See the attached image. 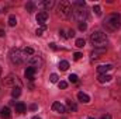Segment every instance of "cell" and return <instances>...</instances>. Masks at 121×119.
Instances as JSON below:
<instances>
[{
	"label": "cell",
	"mask_w": 121,
	"mask_h": 119,
	"mask_svg": "<svg viewBox=\"0 0 121 119\" xmlns=\"http://www.w3.org/2000/svg\"><path fill=\"white\" fill-rule=\"evenodd\" d=\"M52 109H54L55 112H58V114H65V112H66L65 105L60 104V102H54V104H52Z\"/></svg>",
	"instance_id": "obj_10"
},
{
	"label": "cell",
	"mask_w": 121,
	"mask_h": 119,
	"mask_svg": "<svg viewBox=\"0 0 121 119\" xmlns=\"http://www.w3.org/2000/svg\"><path fill=\"white\" fill-rule=\"evenodd\" d=\"M78 99L82 101V102H85V104H89L90 102V97L87 94H85V92H79L78 94Z\"/></svg>",
	"instance_id": "obj_13"
},
{
	"label": "cell",
	"mask_w": 121,
	"mask_h": 119,
	"mask_svg": "<svg viewBox=\"0 0 121 119\" xmlns=\"http://www.w3.org/2000/svg\"><path fill=\"white\" fill-rule=\"evenodd\" d=\"M73 4H75V6H78V7H82V8H83V7L86 6V3H85L83 0H78V1H75Z\"/></svg>",
	"instance_id": "obj_25"
},
{
	"label": "cell",
	"mask_w": 121,
	"mask_h": 119,
	"mask_svg": "<svg viewBox=\"0 0 121 119\" xmlns=\"http://www.w3.org/2000/svg\"><path fill=\"white\" fill-rule=\"evenodd\" d=\"M68 107H69V109H70V111H76V109H78L76 104H75V102H72V101H68Z\"/></svg>",
	"instance_id": "obj_23"
},
{
	"label": "cell",
	"mask_w": 121,
	"mask_h": 119,
	"mask_svg": "<svg viewBox=\"0 0 121 119\" xmlns=\"http://www.w3.org/2000/svg\"><path fill=\"white\" fill-rule=\"evenodd\" d=\"M3 35H4V31H1V30H0V36H3Z\"/></svg>",
	"instance_id": "obj_37"
},
{
	"label": "cell",
	"mask_w": 121,
	"mask_h": 119,
	"mask_svg": "<svg viewBox=\"0 0 121 119\" xmlns=\"http://www.w3.org/2000/svg\"><path fill=\"white\" fill-rule=\"evenodd\" d=\"M41 6H42L45 10H49V8L54 6V1H52V0H45V1H42V3H41Z\"/></svg>",
	"instance_id": "obj_16"
},
{
	"label": "cell",
	"mask_w": 121,
	"mask_h": 119,
	"mask_svg": "<svg viewBox=\"0 0 121 119\" xmlns=\"http://www.w3.org/2000/svg\"><path fill=\"white\" fill-rule=\"evenodd\" d=\"M111 79H113V77H111V76H108V74H99V77H97L99 83H108Z\"/></svg>",
	"instance_id": "obj_15"
},
{
	"label": "cell",
	"mask_w": 121,
	"mask_h": 119,
	"mask_svg": "<svg viewBox=\"0 0 121 119\" xmlns=\"http://www.w3.org/2000/svg\"><path fill=\"white\" fill-rule=\"evenodd\" d=\"M0 74H1V67H0Z\"/></svg>",
	"instance_id": "obj_39"
},
{
	"label": "cell",
	"mask_w": 121,
	"mask_h": 119,
	"mask_svg": "<svg viewBox=\"0 0 121 119\" xmlns=\"http://www.w3.org/2000/svg\"><path fill=\"white\" fill-rule=\"evenodd\" d=\"M49 48H51V49H54V51H56V49H58V48H56V45H55L54 42H51V44H49Z\"/></svg>",
	"instance_id": "obj_33"
},
{
	"label": "cell",
	"mask_w": 121,
	"mask_h": 119,
	"mask_svg": "<svg viewBox=\"0 0 121 119\" xmlns=\"http://www.w3.org/2000/svg\"><path fill=\"white\" fill-rule=\"evenodd\" d=\"M90 44L94 48H100V49H104L106 45L108 44V39H107V35L101 31H94L90 35Z\"/></svg>",
	"instance_id": "obj_1"
},
{
	"label": "cell",
	"mask_w": 121,
	"mask_h": 119,
	"mask_svg": "<svg viewBox=\"0 0 121 119\" xmlns=\"http://www.w3.org/2000/svg\"><path fill=\"white\" fill-rule=\"evenodd\" d=\"M59 69L62 70V71L68 70V69H69V62H66V60H62V62H59Z\"/></svg>",
	"instance_id": "obj_17"
},
{
	"label": "cell",
	"mask_w": 121,
	"mask_h": 119,
	"mask_svg": "<svg viewBox=\"0 0 121 119\" xmlns=\"http://www.w3.org/2000/svg\"><path fill=\"white\" fill-rule=\"evenodd\" d=\"M111 69H113L111 64H101V66L97 67V73H99V74H106V73L110 71Z\"/></svg>",
	"instance_id": "obj_11"
},
{
	"label": "cell",
	"mask_w": 121,
	"mask_h": 119,
	"mask_svg": "<svg viewBox=\"0 0 121 119\" xmlns=\"http://www.w3.org/2000/svg\"><path fill=\"white\" fill-rule=\"evenodd\" d=\"M68 79H69L70 83H78V76H76V74H70Z\"/></svg>",
	"instance_id": "obj_26"
},
{
	"label": "cell",
	"mask_w": 121,
	"mask_h": 119,
	"mask_svg": "<svg viewBox=\"0 0 121 119\" xmlns=\"http://www.w3.org/2000/svg\"><path fill=\"white\" fill-rule=\"evenodd\" d=\"M72 11H73V8H72L69 1L63 0V1L59 3V6H58V16L60 18H69L72 16Z\"/></svg>",
	"instance_id": "obj_3"
},
{
	"label": "cell",
	"mask_w": 121,
	"mask_h": 119,
	"mask_svg": "<svg viewBox=\"0 0 121 119\" xmlns=\"http://www.w3.org/2000/svg\"><path fill=\"white\" fill-rule=\"evenodd\" d=\"M16 24H17L16 16H10V17H9V25H10V27H16Z\"/></svg>",
	"instance_id": "obj_19"
},
{
	"label": "cell",
	"mask_w": 121,
	"mask_h": 119,
	"mask_svg": "<svg viewBox=\"0 0 121 119\" xmlns=\"http://www.w3.org/2000/svg\"><path fill=\"white\" fill-rule=\"evenodd\" d=\"M72 13H73V18H75L76 21L85 23V20H86V17H87V11H85L83 8H76V10H73Z\"/></svg>",
	"instance_id": "obj_6"
},
{
	"label": "cell",
	"mask_w": 121,
	"mask_h": 119,
	"mask_svg": "<svg viewBox=\"0 0 121 119\" xmlns=\"http://www.w3.org/2000/svg\"><path fill=\"white\" fill-rule=\"evenodd\" d=\"M20 94H21V87H16V88H13V91H11V97H14V98L20 97Z\"/></svg>",
	"instance_id": "obj_18"
},
{
	"label": "cell",
	"mask_w": 121,
	"mask_h": 119,
	"mask_svg": "<svg viewBox=\"0 0 121 119\" xmlns=\"http://www.w3.org/2000/svg\"><path fill=\"white\" fill-rule=\"evenodd\" d=\"M68 36H69V38H73V36H75V31L69 30V31H68Z\"/></svg>",
	"instance_id": "obj_32"
},
{
	"label": "cell",
	"mask_w": 121,
	"mask_h": 119,
	"mask_svg": "<svg viewBox=\"0 0 121 119\" xmlns=\"http://www.w3.org/2000/svg\"><path fill=\"white\" fill-rule=\"evenodd\" d=\"M30 108H31V111H35V109H37V105H35V104H32Z\"/></svg>",
	"instance_id": "obj_36"
},
{
	"label": "cell",
	"mask_w": 121,
	"mask_h": 119,
	"mask_svg": "<svg viewBox=\"0 0 121 119\" xmlns=\"http://www.w3.org/2000/svg\"><path fill=\"white\" fill-rule=\"evenodd\" d=\"M14 109H16L17 114H24V112H26V104H23V102H17V104L14 105Z\"/></svg>",
	"instance_id": "obj_14"
},
{
	"label": "cell",
	"mask_w": 121,
	"mask_h": 119,
	"mask_svg": "<svg viewBox=\"0 0 121 119\" xmlns=\"http://www.w3.org/2000/svg\"><path fill=\"white\" fill-rule=\"evenodd\" d=\"M45 30H47V24H45V25H41V28H38V30L35 31V34H37L38 36H41V35H42V32H44Z\"/></svg>",
	"instance_id": "obj_22"
},
{
	"label": "cell",
	"mask_w": 121,
	"mask_h": 119,
	"mask_svg": "<svg viewBox=\"0 0 121 119\" xmlns=\"http://www.w3.org/2000/svg\"><path fill=\"white\" fill-rule=\"evenodd\" d=\"M31 119H41V118H39V116H32Z\"/></svg>",
	"instance_id": "obj_38"
},
{
	"label": "cell",
	"mask_w": 121,
	"mask_h": 119,
	"mask_svg": "<svg viewBox=\"0 0 121 119\" xmlns=\"http://www.w3.org/2000/svg\"><path fill=\"white\" fill-rule=\"evenodd\" d=\"M26 8H27V11H28V13H32V11H34V8H35V4H34V3H27V4H26Z\"/></svg>",
	"instance_id": "obj_21"
},
{
	"label": "cell",
	"mask_w": 121,
	"mask_h": 119,
	"mask_svg": "<svg viewBox=\"0 0 121 119\" xmlns=\"http://www.w3.org/2000/svg\"><path fill=\"white\" fill-rule=\"evenodd\" d=\"M82 56H83V55H82L80 52H76V53L73 55V59H75V60H80V59H82Z\"/></svg>",
	"instance_id": "obj_30"
},
{
	"label": "cell",
	"mask_w": 121,
	"mask_h": 119,
	"mask_svg": "<svg viewBox=\"0 0 121 119\" xmlns=\"http://www.w3.org/2000/svg\"><path fill=\"white\" fill-rule=\"evenodd\" d=\"M42 59L39 58V56H32L28 59V64H30V67H34V69H39L41 66H42Z\"/></svg>",
	"instance_id": "obj_7"
},
{
	"label": "cell",
	"mask_w": 121,
	"mask_h": 119,
	"mask_svg": "<svg viewBox=\"0 0 121 119\" xmlns=\"http://www.w3.org/2000/svg\"><path fill=\"white\" fill-rule=\"evenodd\" d=\"M58 79H59V77H58V74H55V73H52V74L49 76L51 83H56V81H58Z\"/></svg>",
	"instance_id": "obj_24"
},
{
	"label": "cell",
	"mask_w": 121,
	"mask_h": 119,
	"mask_svg": "<svg viewBox=\"0 0 121 119\" xmlns=\"http://www.w3.org/2000/svg\"><path fill=\"white\" fill-rule=\"evenodd\" d=\"M93 11H94L97 16H100V14H101V8H100V6H97V4H96V6L93 7Z\"/></svg>",
	"instance_id": "obj_27"
},
{
	"label": "cell",
	"mask_w": 121,
	"mask_h": 119,
	"mask_svg": "<svg viewBox=\"0 0 121 119\" xmlns=\"http://www.w3.org/2000/svg\"><path fill=\"white\" fill-rule=\"evenodd\" d=\"M48 20V13L47 11H39L37 14V23L39 25H45V21Z\"/></svg>",
	"instance_id": "obj_8"
},
{
	"label": "cell",
	"mask_w": 121,
	"mask_h": 119,
	"mask_svg": "<svg viewBox=\"0 0 121 119\" xmlns=\"http://www.w3.org/2000/svg\"><path fill=\"white\" fill-rule=\"evenodd\" d=\"M0 116H1L3 119H10V116H11V112H10V109H9L7 107L1 108V109H0Z\"/></svg>",
	"instance_id": "obj_12"
},
{
	"label": "cell",
	"mask_w": 121,
	"mask_h": 119,
	"mask_svg": "<svg viewBox=\"0 0 121 119\" xmlns=\"http://www.w3.org/2000/svg\"><path fill=\"white\" fill-rule=\"evenodd\" d=\"M85 44H86V42H85V39H83V38H78V39H76V42H75V45H76L78 48H83V46H85Z\"/></svg>",
	"instance_id": "obj_20"
},
{
	"label": "cell",
	"mask_w": 121,
	"mask_h": 119,
	"mask_svg": "<svg viewBox=\"0 0 121 119\" xmlns=\"http://www.w3.org/2000/svg\"><path fill=\"white\" fill-rule=\"evenodd\" d=\"M103 24H104V27L108 31L118 30L121 27V16L117 14V13H113V14H110V16L106 17V20H104Z\"/></svg>",
	"instance_id": "obj_2"
},
{
	"label": "cell",
	"mask_w": 121,
	"mask_h": 119,
	"mask_svg": "<svg viewBox=\"0 0 121 119\" xmlns=\"http://www.w3.org/2000/svg\"><path fill=\"white\" fill-rule=\"evenodd\" d=\"M24 53L26 55H34V49L32 48H24Z\"/></svg>",
	"instance_id": "obj_28"
},
{
	"label": "cell",
	"mask_w": 121,
	"mask_h": 119,
	"mask_svg": "<svg viewBox=\"0 0 121 119\" xmlns=\"http://www.w3.org/2000/svg\"><path fill=\"white\" fill-rule=\"evenodd\" d=\"M79 30L80 31H86L87 30V24H86V23H80V24H79Z\"/></svg>",
	"instance_id": "obj_29"
},
{
	"label": "cell",
	"mask_w": 121,
	"mask_h": 119,
	"mask_svg": "<svg viewBox=\"0 0 121 119\" xmlns=\"http://www.w3.org/2000/svg\"><path fill=\"white\" fill-rule=\"evenodd\" d=\"M24 51L18 49V48H14L10 51V60L13 64H21L26 62V56H24Z\"/></svg>",
	"instance_id": "obj_4"
},
{
	"label": "cell",
	"mask_w": 121,
	"mask_h": 119,
	"mask_svg": "<svg viewBox=\"0 0 121 119\" xmlns=\"http://www.w3.org/2000/svg\"><path fill=\"white\" fill-rule=\"evenodd\" d=\"M35 71H37V69H34V67H27L26 71H24L26 79L30 80V81H32V80H34V76H35Z\"/></svg>",
	"instance_id": "obj_9"
},
{
	"label": "cell",
	"mask_w": 121,
	"mask_h": 119,
	"mask_svg": "<svg viewBox=\"0 0 121 119\" xmlns=\"http://www.w3.org/2000/svg\"><path fill=\"white\" fill-rule=\"evenodd\" d=\"M58 86H59V88H66V87H68V83H66V81H59Z\"/></svg>",
	"instance_id": "obj_31"
},
{
	"label": "cell",
	"mask_w": 121,
	"mask_h": 119,
	"mask_svg": "<svg viewBox=\"0 0 121 119\" xmlns=\"http://www.w3.org/2000/svg\"><path fill=\"white\" fill-rule=\"evenodd\" d=\"M3 84L7 87H13V88H16V86L21 87V81L18 80V77L16 74H9L6 79H3Z\"/></svg>",
	"instance_id": "obj_5"
},
{
	"label": "cell",
	"mask_w": 121,
	"mask_h": 119,
	"mask_svg": "<svg viewBox=\"0 0 121 119\" xmlns=\"http://www.w3.org/2000/svg\"><path fill=\"white\" fill-rule=\"evenodd\" d=\"M101 119H113L111 118V115H108V114H107V115H103V118Z\"/></svg>",
	"instance_id": "obj_34"
},
{
	"label": "cell",
	"mask_w": 121,
	"mask_h": 119,
	"mask_svg": "<svg viewBox=\"0 0 121 119\" xmlns=\"http://www.w3.org/2000/svg\"><path fill=\"white\" fill-rule=\"evenodd\" d=\"M59 35L62 36V38H65V31H63V30H60V31H59Z\"/></svg>",
	"instance_id": "obj_35"
},
{
	"label": "cell",
	"mask_w": 121,
	"mask_h": 119,
	"mask_svg": "<svg viewBox=\"0 0 121 119\" xmlns=\"http://www.w3.org/2000/svg\"><path fill=\"white\" fill-rule=\"evenodd\" d=\"M87 119H94V118H87Z\"/></svg>",
	"instance_id": "obj_40"
}]
</instances>
